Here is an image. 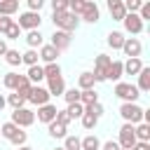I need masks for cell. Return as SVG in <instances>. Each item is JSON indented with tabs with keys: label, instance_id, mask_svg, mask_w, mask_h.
<instances>
[{
	"label": "cell",
	"instance_id": "1",
	"mask_svg": "<svg viewBox=\"0 0 150 150\" xmlns=\"http://www.w3.org/2000/svg\"><path fill=\"white\" fill-rule=\"evenodd\" d=\"M52 21H54V28L56 30H66V33H73L80 26V16H75L70 12H54L52 14Z\"/></svg>",
	"mask_w": 150,
	"mask_h": 150
},
{
	"label": "cell",
	"instance_id": "2",
	"mask_svg": "<svg viewBox=\"0 0 150 150\" xmlns=\"http://www.w3.org/2000/svg\"><path fill=\"white\" fill-rule=\"evenodd\" d=\"M120 117L124 120V124L136 127V124L143 122V108L138 103H122L120 105Z\"/></svg>",
	"mask_w": 150,
	"mask_h": 150
},
{
	"label": "cell",
	"instance_id": "3",
	"mask_svg": "<svg viewBox=\"0 0 150 150\" xmlns=\"http://www.w3.org/2000/svg\"><path fill=\"white\" fill-rule=\"evenodd\" d=\"M112 94H115L117 98H122V103H136V101L141 98V91H138L136 84H131V82H117Z\"/></svg>",
	"mask_w": 150,
	"mask_h": 150
},
{
	"label": "cell",
	"instance_id": "4",
	"mask_svg": "<svg viewBox=\"0 0 150 150\" xmlns=\"http://www.w3.org/2000/svg\"><path fill=\"white\" fill-rule=\"evenodd\" d=\"M40 23H42V16L35 12H21L19 21H16V26L21 30H40Z\"/></svg>",
	"mask_w": 150,
	"mask_h": 150
},
{
	"label": "cell",
	"instance_id": "5",
	"mask_svg": "<svg viewBox=\"0 0 150 150\" xmlns=\"http://www.w3.org/2000/svg\"><path fill=\"white\" fill-rule=\"evenodd\" d=\"M9 122L16 124L19 129H26V127H30V124L35 122V112L28 110V108H19V110L12 112V120H9Z\"/></svg>",
	"mask_w": 150,
	"mask_h": 150
},
{
	"label": "cell",
	"instance_id": "6",
	"mask_svg": "<svg viewBox=\"0 0 150 150\" xmlns=\"http://www.w3.org/2000/svg\"><path fill=\"white\" fill-rule=\"evenodd\" d=\"M117 143H120V148H122V150H131V148L138 143L131 124H122V127H120V141H117Z\"/></svg>",
	"mask_w": 150,
	"mask_h": 150
},
{
	"label": "cell",
	"instance_id": "7",
	"mask_svg": "<svg viewBox=\"0 0 150 150\" xmlns=\"http://www.w3.org/2000/svg\"><path fill=\"white\" fill-rule=\"evenodd\" d=\"M110 61H112V59H110L108 54H98V56H96V61H94V73H91L96 82H105V70H108Z\"/></svg>",
	"mask_w": 150,
	"mask_h": 150
},
{
	"label": "cell",
	"instance_id": "8",
	"mask_svg": "<svg viewBox=\"0 0 150 150\" xmlns=\"http://www.w3.org/2000/svg\"><path fill=\"white\" fill-rule=\"evenodd\" d=\"M122 52L127 59H141V52H143V45L138 38H124V45H122Z\"/></svg>",
	"mask_w": 150,
	"mask_h": 150
},
{
	"label": "cell",
	"instance_id": "9",
	"mask_svg": "<svg viewBox=\"0 0 150 150\" xmlns=\"http://www.w3.org/2000/svg\"><path fill=\"white\" fill-rule=\"evenodd\" d=\"M49 98H52V96H49L47 87L35 84V87L30 89V94H28V98H26V101H30L33 105H38V108H40V105H47V103H49Z\"/></svg>",
	"mask_w": 150,
	"mask_h": 150
},
{
	"label": "cell",
	"instance_id": "10",
	"mask_svg": "<svg viewBox=\"0 0 150 150\" xmlns=\"http://www.w3.org/2000/svg\"><path fill=\"white\" fill-rule=\"evenodd\" d=\"M98 19H101V9H98V5L91 2V0H84V9H82V14H80V21L96 23Z\"/></svg>",
	"mask_w": 150,
	"mask_h": 150
},
{
	"label": "cell",
	"instance_id": "11",
	"mask_svg": "<svg viewBox=\"0 0 150 150\" xmlns=\"http://www.w3.org/2000/svg\"><path fill=\"white\" fill-rule=\"evenodd\" d=\"M122 26H124V30H127L129 35L143 33V21L138 19V14H127V16L122 19Z\"/></svg>",
	"mask_w": 150,
	"mask_h": 150
},
{
	"label": "cell",
	"instance_id": "12",
	"mask_svg": "<svg viewBox=\"0 0 150 150\" xmlns=\"http://www.w3.org/2000/svg\"><path fill=\"white\" fill-rule=\"evenodd\" d=\"M70 35L73 33H66V30H54L52 33V47L56 49V52H63V49H68L70 47Z\"/></svg>",
	"mask_w": 150,
	"mask_h": 150
},
{
	"label": "cell",
	"instance_id": "13",
	"mask_svg": "<svg viewBox=\"0 0 150 150\" xmlns=\"http://www.w3.org/2000/svg\"><path fill=\"white\" fill-rule=\"evenodd\" d=\"M108 12L115 21H122L127 16V9H124V0H108Z\"/></svg>",
	"mask_w": 150,
	"mask_h": 150
},
{
	"label": "cell",
	"instance_id": "14",
	"mask_svg": "<svg viewBox=\"0 0 150 150\" xmlns=\"http://www.w3.org/2000/svg\"><path fill=\"white\" fill-rule=\"evenodd\" d=\"M56 105H52V103H47V105H40L38 108V122H45V124H49V122H54V117H56Z\"/></svg>",
	"mask_w": 150,
	"mask_h": 150
},
{
	"label": "cell",
	"instance_id": "15",
	"mask_svg": "<svg viewBox=\"0 0 150 150\" xmlns=\"http://www.w3.org/2000/svg\"><path fill=\"white\" fill-rule=\"evenodd\" d=\"M122 75H124V70H122V61H110V66H108V70H105V80H110V82H120L122 80Z\"/></svg>",
	"mask_w": 150,
	"mask_h": 150
},
{
	"label": "cell",
	"instance_id": "16",
	"mask_svg": "<svg viewBox=\"0 0 150 150\" xmlns=\"http://www.w3.org/2000/svg\"><path fill=\"white\" fill-rule=\"evenodd\" d=\"M59 54H61V52H56L52 45H42V47H40V52H38V56L45 61V66H47V63H56Z\"/></svg>",
	"mask_w": 150,
	"mask_h": 150
},
{
	"label": "cell",
	"instance_id": "17",
	"mask_svg": "<svg viewBox=\"0 0 150 150\" xmlns=\"http://www.w3.org/2000/svg\"><path fill=\"white\" fill-rule=\"evenodd\" d=\"M47 91H49V96H63V91H66L63 77H52V80H47Z\"/></svg>",
	"mask_w": 150,
	"mask_h": 150
},
{
	"label": "cell",
	"instance_id": "18",
	"mask_svg": "<svg viewBox=\"0 0 150 150\" xmlns=\"http://www.w3.org/2000/svg\"><path fill=\"white\" fill-rule=\"evenodd\" d=\"M141 68H143V61H141V59H127V61H122L124 75H138Z\"/></svg>",
	"mask_w": 150,
	"mask_h": 150
},
{
	"label": "cell",
	"instance_id": "19",
	"mask_svg": "<svg viewBox=\"0 0 150 150\" xmlns=\"http://www.w3.org/2000/svg\"><path fill=\"white\" fill-rule=\"evenodd\" d=\"M136 89H138L141 94L150 91V68H148V66H143V68H141V73H138V84H136Z\"/></svg>",
	"mask_w": 150,
	"mask_h": 150
},
{
	"label": "cell",
	"instance_id": "20",
	"mask_svg": "<svg viewBox=\"0 0 150 150\" xmlns=\"http://www.w3.org/2000/svg\"><path fill=\"white\" fill-rule=\"evenodd\" d=\"M94 84H96V80H94L91 70H84V73H80V77H77V89H80V91L94 89Z\"/></svg>",
	"mask_w": 150,
	"mask_h": 150
},
{
	"label": "cell",
	"instance_id": "21",
	"mask_svg": "<svg viewBox=\"0 0 150 150\" xmlns=\"http://www.w3.org/2000/svg\"><path fill=\"white\" fill-rule=\"evenodd\" d=\"M26 42H28V49H38L45 45V35L40 30H28L26 33Z\"/></svg>",
	"mask_w": 150,
	"mask_h": 150
},
{
	"label": "cell",
	"instance_id": "22",
	"mask_svg": "<svg viewBox=\"0 0 150 150\" xmlns=\"http://www.w3.org/2000/svg\"><path fill=\"white\" fill-rule=\"evenodd\" d=\"M105 42H108L110 49H122V45H124V33H120V30H110L108 38H105Z\"/></svg>",
	"mask_w": 150,
	"mask_h": 150
},
{
	"label": "cell",
	"instance_id": "23",
	"mask_svg": "<svg viewBox=\"0 0 150 150\" xmlns=\"http://www.w3.org/2000/svg\"><path fill=\"white\" fill-rule=\"evenodd\" d=\"M19 12V0H0V16H12Z\"/></svg>",
	"mask_w": 150,
	"mask_h": 150
},
{
	"label": "cell",
	"instance_id": "24",
	"mask_svg": "<svg viewBox=\"0 0 150 150\" xmlns=\"http://www.w3.org/2000/svg\"><path fill=\"white\" fill-rule=\"evenodd\" d=\"M80 150H101V141L94 134H89V136L80 138Z\"/></svg>",
	"mask_w": 150,
	"mask_h": 150
},
{
	"label": "cell",
	"instance_id": "25",
	"mask_svg": "<svg viewBox=\"0 0 150 150\" xmlns=\"http://www.w3.org/2000/svg\"><path fill=\"white\" fill-rule=\"evenodd\" d=\"M26 77H28V82L35 87L38 82H42L45 80V73H42V66H30L28 68V73H26Z\"/></svg>",
	"mask_w": 150,
	"mask_h": 150
},
{
	"label": "cell",
	"instance_id": "26",
	"mask_svg": "<svg viewBox=\"0 0 150 150\" xmlns=\"http://www.w3.org/2000/svg\"><path fill=\"white\" fill-rule=\"evenodd\" d=\"M47 131H49L52 138H66V136H68V134H66L68 127H63V124H59V122H49V124H47Z\"/></svg>",
	"mask_w": 150,
	"mask_h": 150
},
{
	"label": "cell",
	"instance_id": "27",
	"mask_svg": "<svg viewBox=\"0 0 150 150\" xmlns=\"http://www.w3.org/2000/svg\"><path fill=\"white\" fill-rule=\"evenodd\" d=\"M134 134H136V141H143V143H150V124L141 122L134 127Z\"/></svg>",
	"mask_w": 150,
	"mask_h": 150
},
{
	"label": "cell",
	"instance_id": "28",
	"mask_svg": "<svg viewBox=\"0 0 150 150\" xmlns=\"http://www.w3.org/2000/svg\"><path fill=\"white\" fill-rule=\"evenodd\" d=\"M38 59H40V56H38V49H26V52L21 54V63H26L28 68H30V66H38Z\"/></svg>",
	"mask_w": 150,
	"mask_h": 150
},
{
	"label": "cell",
	"instance_id": "29",
	"mask_svg": "<svg viewBox=\"0 0 150 150\" xmlns=\"http://www.w3.org/2000/svg\"><path fill=\"white\" fill-rule=\"evenodd\" d=\"M42 73H45V80L61 77V66L59 63H47V66H42Z\"/></svg>",
	"mask_w": 150,
	"mask_h": 150
},
{
	"label": "cell",
	"instance_id": "30",
	"mask_svg": "<svg viewBox=\"0 0 150 150\" xmlns=\"http://www.w3.org/2000/svg\"><path fill=\"white\" fill-rule=\"evenodd\" d=\"M19 80H21V75H19V73H7V75L2 77V84H5L7 89L16 91V87H19Z\"/></svg>",
	"mask_w": 150,
	"mask_h": 150
},
{
	"label": "cell",
	"instance_id": "31",
	"mask_svg": "<svg viewBox=\"0 0 150 150\" xmlns=\"http://www.w3.org/2000/svg\"><path fill=\"white\" fill-rule=\"evenodd\" d=\"M80 103H82V105H91V103H98V94H96L94 89L80 91Z\"/></svg>",
	"mask_w": 150,
	"mask_h": 150
},
{
	"label": "cell",
	"instance_id": "32",
	"mask_svg": "<svg viewBox=\"0 0 150 150\" xmlns=\"http://www.w3.org/2000/svg\"><path fill=\"white\" fill-rule=\"evenodd\" d=\"M30 89H33V84L28 82V77H26V75H21V80H19V87H16V94H19V96H23V98H28Z\"/></svg>",
	"mask_w": 150,
	"mask_h": 150
},
{
	"label": "cell",
	"instance_id": "33",
	"mask_svg": "<svg viewBox=\"0 0 150 150\" xmlns=\"http://www.w3.org/2000/svg\"><path fill=\"white\" fill-rule=\"evenodd\" d=\"M5 101H7V103L14 108V110H19V108H26V98H23V96H19L16 91H14V94H9Z\"/></svg>",
	"mask_w": 150,
	"mask_h": 150
},
{
	"label": "cell",
	"instance_id": "34",
	"mask_svg": "<svg viewBox=\"0 0 150 150\" xmlns=\"http://www.w3.org/2000/svg\"><path fill=\"white\" fill-rule=\"evenodd\" d=\"M66 112H68V117H70V120H75V117H82V115H84V105H82V103H68Z\"/></svg>",
	"mask_w": 150,
	"mask_h": 150
},
{
	"label": "cell",
	"instance_id": "35",
	"mask_svg": "<svg viewBox=\"0 0 150 150\" xmlns=\"http://www.w3.org/2000/svg\"><path fill=\"white\" fill-rule=\"evenodd\" d=\"M5 61H7V66H21V54L16 52V49H7V54H5Z\"/></svg>",
	"mask_w": 150,
	"mask_h": 150
},
{
	"label": "cell",
	"instance_id": "36",
	"mask_svg": "<svg viewBox=\"0 0 150 150\" xmlns=\"http://www.w3.org/2000/svg\"><path fill=\"white\" fill-rule=\"evenodd\" d=\"M16 131H19V127H16V124H12V122H5V124L0 127V136H2V138H7V141H9Z\"/></svg>",
	"mask_w": 150,
	"mask_h": 150
},
{
	"label": "cell",
	"instance_id": "37",
	"mask_svg": "<svg viewBox=\"0 0 150 150\" xmlns=\"http://www.w3.org/2000/svg\"><path fill=\"white\" fill-rule=\"evenodd\" d=\"M82 9H84V0H68V12H70V14L80 16Z\"/></svg>",
	"mask_w": 150,
	"mask_h": 150
},
{
	"label": "cell",
	"instance_id": "38",
	"mask_svg": "<svg viewBox=\"0 0 150 150\" xmlns=\"http://www.w3.org/2000/svg\"><path fill=\"white\" fill-rule=\"evenodd\" d=\"M63 98H66V103H80V89H77V87L66 89V91H63Z\"/></svg>",
	"mask_w": 150,
	"mask_h": 150
},
{
	"label": "cell",
	"instance_id": "39",
	"mask_svg": "<svg viewBox=\"0 0 150 150\" xmlns=\"http://www.w3.org/2000/svg\"><path fill=\"white\" fill-rule=\"evenodd\" d=\"M26 141H28V134H26L23 129H19V131H16V134H14L12 138H9V143H14L16 148H21V145H26Z\"/></svg>",
	"mask_w": 150,
	"mask_h": 150
},
{
	"label": "cell",
	"instance_id": "40",
	"mask_svg": "<svg viewBox=\"0 0 150 150\" xmlns=\"http://www.w3.org/2000/svg\"><path fill=\"white\" fill-rule=\"evenodd\" d=\"M2 35H5V40H19V35H21V28H19V26H16V21H14V23H12V26H9V28H7Z\"/></svg>",
	"mask_w": 150,
	"mask_h": 150
},
{
	"label": "cell",
	"instance_id": "41",
	"mask_svg": "<svg viewBox=\"0 0 150 150\" xmlns=\"http://www.w3.org/2000/svg\"><path fill=\"white\" fill-rule=\"evenodd\" d=\"M63 150H80V138L77 136H66L63 138Z\"/></svg>",
	"mask_w": 150,
	"mask_h": 150
},
{
	"label": "cell",
	"instance_id": "42",
	"mask_svg": "<svg viewBox=\"0 0 150 150\" xmlns=\"http://www.w3.org/2000/svg\"><path fill=\"white\" fill-rule=\"evenodd\" d=\"M84 112H89V115H94L96 120H101V115H103V105H101V103H91V105H84Z\"/></svg>",
	"mask_w": 150,
	"mask_h": 150
},
{
	"label": "cell",
	"instance_id": "43",
	"mask_svg": "<svg viewBox=\"0 0 150 150\" xmlns=\"http://www.w3.org/2000/svg\"><path fill=\"white\" fill-rule=\"evenodd\" d=\"M80 122H82V127H84V129H94V127L98 124V120H96L94 115H89V112H84V115L80 117Z\"/></svg>",
	"mask_w": 150,
	"mask_h": 150
},
{
	"label": "cell",
	"instance_id": "44",
	"mask_svg": "<svg viewBox=\"0 0 150 150\" xmlns=\"http://www.w3.org/2000/svg\"><path fill=\"white\" fill-rule=\"evenodd\" d=\"M54 12H68V0H52V14Z\"/></svg>",
	"mask_w": 150,
	"mask_h": 150
},
{
	"label": "cell",
	"instance_id": "45",
	"mask_svg": "<svg viewBox=\"0 0 150 150\" xmlns=\"http://www.w3.org/2000/svg\"><path fill=\"white\" fill-rule=\"evenodd\" d=\"M54 122H59V124L68 127V124H70V117H68V112H66V110H56V117H54Z\"/></svg>",
	"mask_w": 150,
	"mask_h": 150
},
{
	"label": "cell",
	"instance_id": "46",
	"mask_svg": "<svg viewBox=\"0 0 150 150\" xmlns=\"http://www.w3.org/2000/svg\"><path fill=\"white\" fill-rule=\"evenodd\" d=\"M45 7V0H28V12H35L40 14V9Z\"/></svg>",
	"mask_w": 150,
	"mask_h": 150
},
{
	"label": "cell",
	"instance_id": "47",
	"mask_svg": "<svg viewBox=\"0 0 150 150\" xmlns=\"http://www.w3.org/2000/svg\"><path fill=\"white\" fill-rule=\"evenodd\" d=\"M12 23H14V19H12V16H0V33H5Z\"/></svg>",
	"mask_w": 150,
	"mask_h": 150
},
{
	"label": "cell",
	"instance_id": "48",
	"mask_svg": "<svg viewBox=\"0 0 150 150\" xmlns=\"http://www.w3.org/2000/svg\"><path fill=\"white\" fill-rule=\"evenodd\" d=\"M101 150H122V148H120L117 141H105V143L101 145Z\"/></svg>",
	"mask_w": 150,
	"mask_h": 150
},
{
	"label": "cell",
	"instance_id": "49",
	"mask_svg": "<svg viewBox=\"0 0 150 150\" xmlns=\"http://www.w3.org/2000/svg\"><path fill=\"white\" fill-rule=\"evenodd\" d=\"M7 49H9V47H7V40H5V38H0V56H5V54H7Z\"/></svg>",
	"mask_w": 150,
	"mask_h": 150
},
{
	"label": "cell",
	"instance_id": "50",
	"mask_svg": "<svg viewBox=\"0 0 150 150\" xmlns=\"http://www.w3.org/2000/svg\"><path fill=\"white\" fill-rule=\"evenodd\" d=\"M131 150H150V143H143V141H138V143H136Z\"/></svg>",
	"mask_w": 150,
	"mask_h": 150
},
{
	"label": "cell",
	"instance_id": "51",
	"mask_svg": "<svg viewBox=\"0 0 150 150\" xmlns=\"http://www.w3.org/2000/svg\"><path fill=\"white\" fill-rule=\"evenodd\" d=\"M5 105H7V101H5V96L0 94V112H2V108H5Z\"/></svg>",
	"mask_w": 150,
	"mask_h": 150
},
{
	"label": "cell",
	"instance_id": "52",
	"mask_svg": "<svg viewBox=\"0 0 150 150\" xmlns=\"http://www.w3.org/2000/svg\"><path fill=\"white\" fill-rule=\"evenodd\" d=\"M19 150H33V148H30V145H21Z\"/></svg>",
	"mask_w": 150,
	"mask_h": 150
},
{
	"label": "cell",
	"instance_id": "53",
	"mask_svg": "<svg viewBox=\"0 0 150 150\" xmlns=\"http://www.w3.org/2000/svg\"><path fill=\"white\" fill-rule=\"evenodd\" d=\"M54 150H63V148H54Z\"/></svg>",
	"mask_w": 150,
	"mask_h": 150
}]
</instances>
